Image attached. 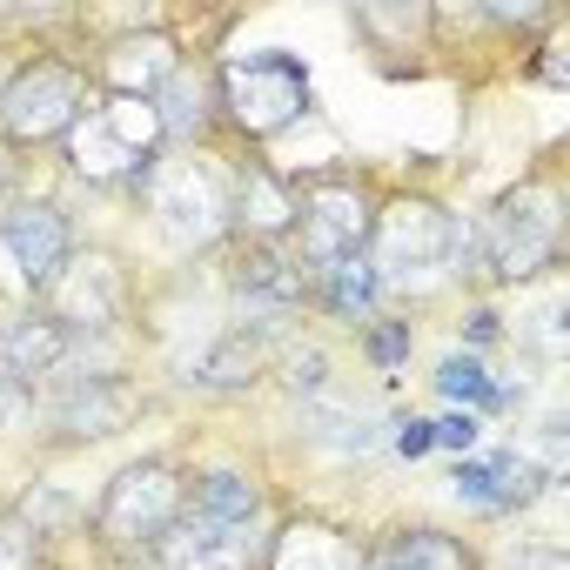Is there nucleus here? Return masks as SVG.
<instances>
[{
    "label": "nucleus",
    "mask_w": 570,
    "mask_h": 570,
    "mask_svg": "<svg viewBox=\"0 0 570 570\" xmlns=\"http://www.w3.org/2000/svg\"><path fill=\"white\" fill-rule=\"evenodd\" d=\"M370 268L383 282V303L423 316L450 296H476V242L470 215L430 188H383L370 222Z\"/></svg>",
    "instance_id": "obj_1"
},
{
    "label": "nucleus",
    "mask_w": 570,
    "mask_h": 570,
    "mask_svg": "<svg viewBox=\"0 0 570 570\" xmlns=\"http://www.w3.org/2000/svg\"><path fill=\"white\" fill-rule=\"evenodd\" d=\"M470 242H476V296H530L537 282H550L563 268V242H570V181L557 161L523 168L483 215H470Z\"/></svg>",
    "instance_id": "obj_2"
},
{
    "label": "nucleus",
    "mask_w": 570,
    "mask_h": 570,
    "mask_svg": "<svg viewBox=\"0 0 570 570\" xmlns=\"http://www.w3.org/2000/svg\"><path fill=\"white\" fill-rule=\"evenodd\" d=\"M235 155L242 148H195V155H161L155 175L141 181L135 208L148 215L155 242L175 262H215L228 242V188H235Z\"/></svg>",
    "instance_id": "obj_3"
},
{
    "label": "nucleus",
    "mask_w": 570,
    "mask_h": 570,
    "mask_svg": "<svg viewBox=\"0 0 570 570\" xmlns=\"http://www.w3.org/2000/svg\"><path fill=\"white\" fill-rule=\"evenodd\" d=\"M215 108H222V141L242 155H262L289 128L316 115V81L309 61L289 48H255V55H215Z\"/></svg>",
    "instance_id": "obj_4"
},
{
    "label": "nucleus",
    "mask_w": 570,
    "mask_h": 570,
    "mask_svg": "<svg viewBox=\"0 0 570 570\" xmlns=\"http://www.w3.org/2000/svg\"><path fill=\"white\" fill-rule=\"evenodd\" d=\"M95 108L88 55L75 48H28V61L8 68L0 81V155L28 161L68 141V128Z\"/></svg>",
    "instance_id": "obj_5"
},
{
    "label": "nucleus",
    "mask_w": 570,
    "mask_h": 570,
    "mask_svg": "<svg viewBox=\"0 0 570 570\" xmlns=\"http://www.w3.org/2000/svg\"><path fill=\"white\" fill-rule=\"evenodd\" d=\"M181 510H188V456L148 450L101 483V497L88 510V543L101 557H155V543L175 530Z\"/></svg>",
    "instance_id": "obj_6"
},
{
    "label": "nucleus",
    "mask_w": 570,
    "mask_h": 570,
    "mask_svg": "<svg viewBox=\"0 0 570 570\" xmlns=\"http://www.w3.org/2000/svg\"><path fill=\"white\" fill-rule=\"evenodd\" d=\"M68 181H88L95 195H141V181L155 175L161 148V121L148 101H121V95H95V108L68 128V141L55 148Z\"/></svg>",
    "instance_id": "obj_7"
},
{
    "label": "nucleus",
    "mask_w": 570,
    "mask_h": 570,
    "mask_svg": "<svg viewBox=\"0 0 570 570\" xmlns=\"http://www.w3.org/2000/svg\"><path fill=\"white\" fill-rule=\"evenodd\" d=\"M222 316L262 336H296L309 323V268L289 242H222L215 255Z\"/></svg>",
    "instance_id": "obj_8"
},
{
    "label": "nucleus",
    "mask_w": 570,
    "mask_h": 570,
    "mask_svg": "<svg viewBox=\"0 0 570 570\" xmlns=\"http://www.w3.org/2000/svg\"><path fill=\"white\" fill-rule=\"evenodd\" d=\"M296 188V262L309 275L350 262L370 248V222H376V202H383V181L363 175V168H309V175H289Z\"/></svg>",
    "instance_id": "obj_9"
},
{
    "label": "nucleus",
    "mask_w": 570,
    "mask_h": 570,
    "mask_svg": "<svg viewBox=\"0 0 570 570\" xmlns=\"http://www.w3.org/2000/svg\"><path fill=\"white\" fill-rule=\"evenodd\" d=\"M155 410V390L121 370V376H55L35 396V450L68 456V450H95L121 430H135Z\"/></svg>",
    "instance_id": "obj_10"
},
{
    "label": "nucleus",
    "mask_w": 570,
    "mask_h": 570,
    "mask_svg": "<svg viewBox=\"0 0 570 570\" xmlns=\"http://www.w3.org/2000/svg\"><path fill=\"white\" fill-rule=\"evenodd\" d=\"M41 309L68 336H128L135 316H141V282H135V268H128L121 248H108V242H88L81 248L75 242L68 268L48 282Z\"/></svg>",
    "instance_id": "obj_11"
},
{
    "label": "nucleus",
    "mask_w": 570,
    "mask_h": 570,
    "mask_svg": "<svg viewBox=\"0 0 570 570\" xmlns=\"http://www.w3.org/2000/svg\"><path fill=\"white\" fill-rule=\"evenodd\" d=\"M75 242H81V235H75V215H68L55 195L14 188L8 202H0V282H8L14 309L48 296V282L68 268Z\"/></svg>",
    "instance_id": "obj_12"
},
{
    "label": "nucleus",
    "mask_w": 570,
    "mask_h": 570,
    "mask_svg": "<svg viewBox=\"0 0 570 570\" xmlns=\"http://www.w3.org/2000/svg\"><path fill=\"white\" fill-rule=\"evenodd\" d=\"M181 61H188V41L168 21H128V28L88 41V81H95V95H121V101H155Z\"/></svg>",
    "instance_id": "obj_13"
},
{
    "label": "nucleus",
    "mask_w": 570,
    "mask_h": 570,
    "mask_svg": "<svg viewBox=\"0 0 570 570\" xmlns=\"http://www.w3.org/2000/svg\"><path fill=\"white\" fill-rule=\"evenodd\" d=\"M282 336H262V330H242V323H215L195 350L175 356V383L202 403H242L255 390H268V356H275Z\"/></svg>",
    "instance_id": "obj_14"
},
{
    "label": "nucleus",
    "mask_w": 570,
    "mask_h": 570,
    "mask_svg": "<svg viewBox=\"0 0 570 570\" xmlns=\"http://www.w3.org/2000/svg\"><path fill=\"white\" fill-rule=\"evenodd\" d=\"M289 416H296V443L309 456H330V463H363L390 443V410L370 390H350V383H336L330 396H316Z\"/></svg>",
    "instance_id": "obj_15"
},
{
    "label": "nucleus",
    "mask_w": 570,
    "mask_h": 570,
    "mask_svg": "<svg viewBox=\"0 0 570 570\" xmlns=\"http://www.w3.org/2000/svg\"><path fill=\"white\" fill-rule=\"evenodd\" d=\"M363 537L356 523L330 517V510H275L262 530V570H363Z\"/></svg>",
    "instance_id": "obj_16"
},
{
    "label": "nucleus",
    "mask_w": 570,
    "mask_h": 570,
    "mask_svg": "<svg viewBox=\"0 0 570 570\" xmlns=\"http://www.w3.org/2000/svg\"><path fill=\"white\" fill-rule=\"evenodd\" d=\"M188 510L208 523H242V530H268L275 503V476L262 463H248L242 450H215L202 463H188Z\"/></svg>",
    "instance_id": "obj_17"
},
{
    "label": "nucleus",
    "mask_w": 570,
    "mask_h": 570,
    "mask_svg": "<svg viewBox=\"0 0 570 570\" xmlns=\"http://www.w3.org/2000/svg\"><path fill=\"white\" fill-rule=\"evenodd\" d=\"M161 121V148L168 155H195V148H222V108H215V55H188L168 88L148 101Z\"/></svg>",
    "instance_id": "obj_18"
},
{
    "label": "nucleus",
    "mask_w": 570,
    "mask_h": 570,
    "mask_svg": "<svg viewBox=\"0 0 570 570\" xmlns=\"http://www.w3.org/2000/svg\"><path fill=\"white\" fill-rule=\"evenodd\" d=\"M296 235V188L268 155H235L228 188V242H289Z\"/></svg>",
    "instance_id": "obj_19"
},
{
    "label": "nucleus",
    "mask_w": 570,
    "mask_h": 570,
    "mask_svg": "<svg viewBox=\"0 0 570 570\" xmlns=\"http://www.w3.org/2000/svg\"><path fill=\"white\" fill-rule=\"evenodd\" d=\"M350 35L376 55L383 75H403L423 68V55H436V8H423V0H356Z\"/></svg>",
    "instance_id": "obj_20"
},
{
    "label": "nucleus",
    "mask_w": 570,
    "mask_h": 570,
    "mask_svg": "<svg viewBox=\"0 0 570 570\" xmlns=\"http://www.w3.org/2000/svg\"><path fill=\"white\" fill-rule=\"evenodd\" d=\"M155 570H262V530L242 523H208L195 510L175 517V530L148 557Z\"/></svg>",
    "instance_id": "obj_21"
},
{
    "label": "nucleus",
    "mask_w": 570,
    "mask_h": 570,
    "mask_svg": "<svg viewBox=\"0 0 570 570\" xmlns=\"http://www.w3.org/2000/svg\"><path fill=\"white\" fill-rule=\"evenodd\" d=\"M363 570H476V543L430 517H410L363 537Z\"/></svg>",
    "instance_id": "obj_22"
},
{
    "label": "nucleus",
    "mask_w": 570,
    "mask_h": 570,
    "mask_svg": "<svg viewBox=\"0 0 570 570\" xmlns=\"http://www.w3.org/2000/svg\"><path fill=\"white\" fill-rule=\"evenodd\" d=\"M61 363H68V330L41 303H21L0 316V376H14L21 390L41 396V383H55Z\"/></svg>",
    "instance_id": "obj_23"
},
{
    "label": "nucleus",
    "mask_w": 570,
    "mask_h": 570,
    "mask_svg": "<svg viewBox=\"0 0 570 570\" xmlns=\"http://www.w3.org/2000/svg\"><path fill=\"white\" fill-rule=\"evenodd\" d=\"M383 309H390V303H383V282H376L370 255H350V262L309 275V316L330 323V330H343V336H356V330L376 323Z\"/></svg>",
    "instance_id": "obj_24"
},
{
    "label": "nucleus",
    "mask_w": 570,
    "mask_h": 570,
    "mask_svg": "<svg viewBox=\"0 0 570 570\" xmlns=\"http://www.w3.org/2000/svg\"><path fill=\"white\" fill-rule=\"evenodd\" d=\"M336 383H343L336 350H330L316 330H296V336H282V343H275V356H268V390L289 403V410H303V403L330 396Z\"/></svg>",
    "instance_id": "obj_25"
},
{
    "label": "nucleus",
    "mask_w": 570,
    "mask_h": 570,
    "mask_svg": "<svg viewBox=\"0 0 570 570\" xmlns=\"http://www.w3.org/2000/svg\"><path fill=\"white\" fill-rule=\"evenodd\" d=\"M430 396H436L443 410H470V416H483V423H503V410H497V370H490L483 356H470V350L436 356Z\"/></svg>",
    "instance_id": "obj_26"
},
{
    "label": "nucleus",
    "mask_w": 570,
    "mask_h": 570,
    "mask_svg": "<svg viewBox=\"0 0 570 570\" xmlns=\"http://www.w3.org/2000/svg\"><path fill=\"white\" fill-rule=\"evenodd\" d=\"M356 356H363V370H370L376 383H396V376L410 370V356H416V316L383 309L376 323L356 330Z\"/></svg>",
    "instance_id": "obj_27"
},
{
    "label": "nucleus",
    "mask_w": 570,
    "mask_h": 570,
    "mask_svg": "<svg viewBox=\"0 0 570 570\" xmlns=\"http://www.w3.org/2000/svg\"><path fill=\"white\" fill-rule=\"evenodd\" d=\"M456 350H470L483 363H490V350H510V316H503L497 296H463L456 303Z\"/></svg>",
    "instance_id": "obj_28"
},
{
    "label": "nucleus",
    "mask_w": 570,
    "mask_h": 570,
    "mask_svg": "<svg viewBox=\"0 0 570 570\" xmlns=\"http://www.w3.org/2000/svg\"><path fill=\"white\" fill-rule=\"evenodd\" d=\"M476 570H570V550L557 537H503L476 543Z\"/></svg>",
    "instance_id": "obj_29"
},
{
    "label": "nucleus",
    "mask_w": 570,
    "mask_h": 570,
    "mask_svg": "<svg viewBox=\"0 0 570 570\" xmlns=\"http://www.w3.org/2000/svg\"><path fill=\"white\" fill-rule=\"evenodd\" d=\"M483 430H490V423L470 416V410H436V416H430L436 456H450V463H456V456H476V450H483Z\"/></svg>",
    "instance_id": "obj_30"
},
{
    "label": "nucleus",
    "mask_w": 570,
    "mask_h": 570,
    "mask_svg": "<svg viewBox=\"0 0 570 570\" xmlns=\"http://www.w3.org/2000/svg\"><path fill=\"white\" fill-rule=\"evenodd\" d=\"M396 463H423V456H436V436H430V416H416V410H390V443H383Z\"/></svg>",
    "instance_id": "obj_31"
},
{
    "label": "nucleus",
    "mask_w": 570,
    "mask_h": 570,
    "mask_svg": "<svg viewBox=\"0 0 570 570\" xmlns=\"http://www.w3.org/2000/svg\"><path fill=\"white\" fill-rule=\"evenodd\" d=\"M0 436H35V390L0 376Z\"/></svg>",
    "instance_id": "obj_32"
},
{
    "label": "nucleus",
    "mask_w": 570,
    "mask_h": 570,
    "mask_svg": "<svg viewBox=\"0 0 570 570\" xmlns=\"http://www.w3.org/2000/svg\"><path fill=\"white\" fill-rule=\"evenodd\" d=\"M21 557H35V530L21 523V510L0 497V563H21Z\"/></svg>",
    "instance_id": "obj_33"
},
{
    "label": "nucleus",
    "mask_w": 570,
    "mask_h": 570,
    "mask_svg": "<svg viewBox=\"0 0 570 570\" xmlns=\"http://www.w3.org/2000/svg\"><path fill=\"white\" fill-rule=\"evenodd\" d=\"M530 75H537L543 88L563 95V88H570V61H563V48H557V41H537V48H530Z\"/></svg>",
    "instance_id": "obj_34"
}]
</instances>
